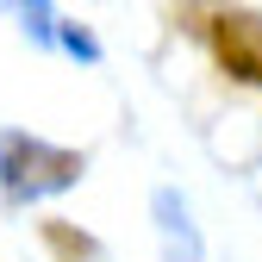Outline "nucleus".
Returning <instances> with one entry per match:
<instances>
[{"label":"nucleus","mask_w":262,"mask_h":262,"mask_svg":"<svg viewBox=\"0 0 262 262\" xmlns=\"http://www.w3.org/2000/svg\"><path fill=\"white\" fill-rule=\"evenodd\" d=\"M75 181H81L75 150H56V144H38V138H0V187H7L13 206L50 200V193L75 187Z\"/></svg>","instance_id":"f257e3e1"},{"label":"nucleus","mask_w":262,"mask_h":262,"mask_svg":"<svg viewBox=\"0 0 262 262\" xmlns=\"http://www.w3.org/2000/svg\"><path fill=\"white\" fill-rule=\"evenodd\" d=\"M62 44H69L75 56H88V62H94V56H100V44H94V38H88V31H62Z\"/></svg>","instance_id":"20e7f679"},{"label":"nucleus","mask_w":262,"mask_h":262,"mask_svg":"<svg viewBox=\"0 0 262 262\" xmlns=\"http://www.w3.org/2000/svg\"><path fill=\"white\" fill-rule=\"evenodd\" d=\"M150 206H156V231H162L169 262H200V256H206V250H200V231H193V219H187V206H181V193L162 187Z\"/></svg>","instance_id":"f03ea898"},{"label":"nucleus","mask_w":262,"mask_h":262,"mask_svg":"<svg viewBox=\"0 0 262 262\" xmlns=\"http://www.w3.org/2000/svg\"><path fill=\"white\" fill-rule=\"evenodd\" d=\"M0 13H25V25H31V38H38V44H50L56 38V13H50V0H0Z\"/></svg>","instance_id":"7ed1b4c3"}]
</instances>
